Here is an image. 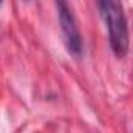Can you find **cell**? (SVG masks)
<instances>
[{"instance_id": "6da1fadb", "label": "cell", "mask_w": 133, "mask_h": 133, "mask_svg": "<svg viewBox=\"0 0 133 133\" xmlns=\"http://www.w3.org/2000/svg\"><path fill=\"white\" fill-rule=\"evenodd\" d=\"M97 6L107 25L110 45L114 55L119 58H124L128 53L130 39H128V24H127V17H125L122 3L107 0V2H99Z\"/></svg>"}, {"instance_id": "7a4b0ae2", "label": "cell", "mask_w": 133, "mask_h": 133, "mask_svg": "<svg viewBox=\"0 0 133 133\" xmlns=\"http://www.w3.org/2000/svg\"><path fill=\"white\" fill-rule=\"evenodd\" d=\"M56 8H58L59 24H61L66 47H68V50L72 55L78 56L83 50V44H82V35H80V30L77 27L74 13H72L71 6L64 2H56Z\"/></svg>"}]
</instances>
